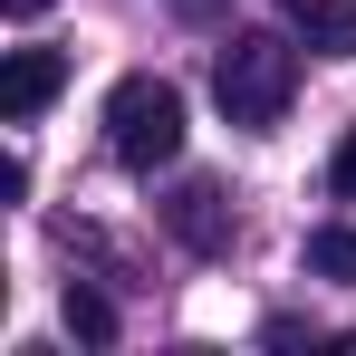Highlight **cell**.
<instances>
[{
  "instance_id": "1",
  "label": "cell",
  "mask_w": 356,
  "mask_h": 356,
  "mask_svg": "<svg viewBox=\"0 0 356 356\" xmlns=\"http://www.w3.org/2000/svg\"><path fill=\"white\" fill-rule=\"evenodd\" d=\"M212 97H222L232 125H280L289 97H298V49L280 29H241L232 49L212 58Z\"/></svg>"
},
{
  "instance_id": "2",
  "label": "cell",
  "mask_w": 356,
  "mask_h": 356,
  "mask_svg": "<svg viewBox=\"0 0 356 356\" xmlns=\"http://www.w3.org/2000/svg\"><path fill=\"white\" fill-rule=\"evenodd\" d=\"M106 145H116L125 174H154L183 154V87L174 77H116L106 97Z\"/></svg>"
},
{
  "instance_id": "3",
  "label": "cell",
  "mask_w": 356,
  "mask_h": 356,
  "mask_svg": "<svg viewBox=\"0 0 356 356\" xmlns=\"http://www.w3.org/2000/svg\"><path fill=\"white\" fill-rule=\"evenodd\" d=\"M58 87H67V58H58V49H10V67H0V116L29 125Z\"/></svg>"
},
{
  "instance_id": "4",
  "label": "cell",
  "mask_w": 356,
  "mask_h": 356,
  "mask_svg": "<svg viewBox=\"0 0 356 356\" xmlns=\"http://www.w3.org/2000/svg\"><path fill=\"white\" fill-rule=\"evenodd\" d=\"M164 232L183 241V250H232V202H222V183H183L174 202H164Z\"/></svg>"
},
{
  "instance_id": "5",
  "label": "cell",
  "mask_w": 356,
  "mask_h": 356,
  "mask_svg": "<svg viewBox=\"0 0 356 356\" xmlns=\"http://www.w3.org/2000/svg\"><path fill=\"white\" fill-rule=\"evenodd\" d=\"M289 19L308 29L318 58H356V0H289Z\"/></svg>"
},
{
  "instance_id": "6",
  "label": "cell",
  "mask_w": 356,
  "mask_h": 356,
  "mask_svg": "<svg viewBox=\"0 0 356 356\" xmlns=\"http://www.w3.org/2000/svg\"><path fill=\"white\" fill-rule=\"evenodd\" d=\"M308 270H318V280H337V289H356V232H347V222L308 232Z\"/></svg>"
},
{
  "instance_id": "7",
  "label": "cell",
  "mask_w": 356,
  "mask_h": 356,
  "mask_svg": "<svg viewBox=\"0 0 356 356\" xmlns=\"http://www.w3.org/2000/svg\"><path fill=\"white\" fill-rule=\"evenodd\" d=\"M58 318H67V337H77V347H106V337H116V308H106L97 289H67Z\"/></svg>"
},
{
  "instance_id": "8",
  "label": "cell",
  "mask_w": 356,
  "mask_h": 356,
  "mask_svg": "<svg viewBox=\"0 0 356 356\" xmlns=\"http://www.w3.org/2000/svg\"><path fill=\"white\" fill-rule=\"evenodd\" d=\"M327 193H337V202H356V125L337 135V154H327Z\"/></svg>"
},
{
  "instance_id": "9",
  "label": "cell",
  "mask_w": 356,
  "mask_h": 356,
  "mask_svg": "<svg viewBox=\"0 0 356 356\" xmlns=\"http://www.w3.org/2000/svg\"><path fill=\"white\" fill-rule=\"evenodd\" d=\"M10 10H19V19H39V10H49V0H10Z\"/></svg>"
}]
</instances>
